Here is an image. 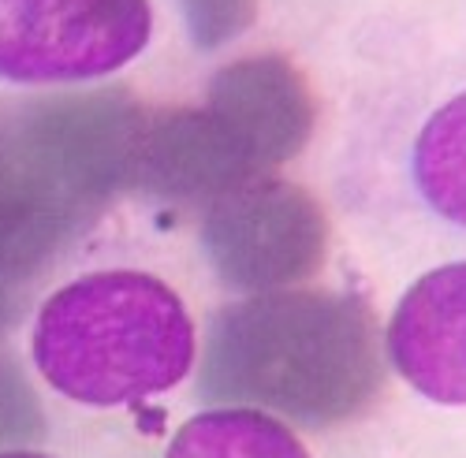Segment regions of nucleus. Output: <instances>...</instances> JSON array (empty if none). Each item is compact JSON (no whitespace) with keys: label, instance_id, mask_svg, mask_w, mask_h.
I'll list each match as a JSON object with an SVG mask.
<instances>
[{"label":"nucleus","instance_id":"obj_1","mask_svg":"<svg viewBox=\"0 0 466 458\" xmlns=\"http://www.w3.org/2000/svg\"><path fill=\"white\" fill-rule=\"evenodd\" d=\"M202 395L306 429L366 413L384 384L380 332L359 294L261 291L213 317Z\"/></svg>","mask_w":466,"mask_h":458},{"label":"nucleus","instance_id":"obj_2","mask_svg":"<svg viewBox=\"0 0 466 458\" xmlns=\"http://www.w3.org/2000/svg\"><path fill=\"white\" fill-rule=\"evenodd\" d=\"M146 116L124 90L53 97L0 116V324L53 254L131 186Z\"/></svg>","mask_w":466,"mask_h":458},{"label":"nucleus","instance_id":"obj_3","mask_svg":"<svg viewBox=\"0 0 466 458\" xmlns=\"http://www.w3.org/2000/svg\"><path fill=\"white\" fill-rule=\"evenodd\" d=\"M34 362L49 388L75 403H142L190 373L194 324L168 284L146 273H94L42 305Z\"/></svg>","mask_w":466,"mask_h":458},{"label":"nucleus","instance_id":"obj_4","mask_svg":"<svg viewBox=\"0 0 466 458\" xmlns=\"http://www.w3.org/2000/svg\"><path fill=\"white\" fill-rule=\"evenodd\" d=\"M206 254L236 291H288L329 254V220L309 190L258 175L206 209Z\"/></svg>","mask_w":466,"mask_h":458},{"label":"nucleus","instance_id":"obj_5","mask_svg":"<svg viewBox=\"0 0 466 458\" xmlns=\"http://www.w3.org/2000/svg\"><path fill=\"white\" fill-rule=\"evenodd\" d=\"M149 30V0H0V79H101L146 49Z\"/></svg>","mask_w":466,"mask_h":458},{"label":"nucleus","instance_id":"obj_6","mask_svg":"<svg viewBox=\"0 0 466 458\" xmlns=\"http://www.w3.org/2000/svg\"><path fill=\"white\" fill-rule=\"evenodd\" d=\"M206 108L258 175L299 157L318 120L306 75L277 53L243 56L220 67L209 83Z\"/></svg>","mask_w":466,"mask_h":458},{"label":"nucleus","instance_id":"obj_7","mask_svg":"<svg viewBox=\"0 0 466 458\" xmlns=\"http://www.w3.org/2000/svg\"><path fill=\"white\" fill-rule=\"evenodd\" d=\"M258 179L209 108L149 112L135 149L131 186L176 205H213L236 186Z\"/></svg>","mask_w":466,"mask_h":458},{"label":"nucleus","instance_id":"obj_8","mask_svg":"<svg viewBox=\"0 0 466 458\" xmlns=\"http://www.w3.org/2000/svg\"><path fill=\"white\" fill-rule=\"evenodd\" d=\"M388 358L407 384L444 406H466V261L421 276L388 324Z\"/></svg>","mask_w":466,"mask_h":458},{"label":"nucleus","instance_id":"obj_9","mask_svg":"<svg viewBox=\"0 0 466 458\" xmlns=\"http://www.w3.org/2000/svg\"><path fill=\"white\" fill-rule=\"evenodd\" d=\"M165 458H309V451L280 417L220 406L190 417Z\"/></svg>","mask_w":466,"mask_h":458},{"label":"nucleus","instance_id":"obj_10","mask_svg":"<svg viewBox=\"0 0 466 458\" xmlns=\"http://www.w3.org/2000/svg\"><path fill=\"white\" fill-rule=\"evenodd\" d=\"M414 179L421 198L444 220L466 227V94L448 101L421 127L414 145Z\"/></svg>","mask_w":466,"mask_h":458},{"label":"nucleus","instance_id":"obj_11","mask_svg":"<svg viewBox=\"0 0 466 458\" xmlns=\"http://www.w3.org/2000/svg\"><path fill=\"white\" fill-rule=\"evenodd\" d=\"M179 5H183L190 37L202 49L228 45L258 15V0H179Z\"/></svg>","mask_w":466,"mask_h":458},{"label":"nucleus","instance_id":"obj_12","mask_svg":"<svg viewBox=\"0 0 466 458\" xmlns=\"http://www.w3.org/2000/svg\"><path fill=\"white\" fill-rule=\"evenodd\" d=\"M42 433V417H37V399L26 384L19 365H12L0 354V447L30 440Z\"/></svg>","mask_w":466,"mask_h":458},{"label":"nucleus","instance_id":"obj_13","mask_svg":"<svg viewBox=\"0 0 466 458\" xmlns=\"http://www.w3.org/2000/svg\"><path fill=\"white\" fill-rule=\"evenodd\" d=\"M0 458H49V454H37V451H0Z\"/></svg>","mask_w":466,"mask_h":458}]
</instances>
